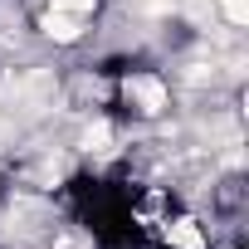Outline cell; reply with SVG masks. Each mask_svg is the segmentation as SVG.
<instances>
[{"label": "cell", "instance_id": "6da1fadb", "mask_svg": "<svg viewBox=\"0 0 249 249\" xmlns=\"http://www.w3.org/2000/svg\"><path fill=\"white\" fill-rule=\"evenodd\" d=\"M122 88H127L132 103H142V112H161V107H166V88H161V78H152V73H132Z\"/></svg>", "mask_w": 249, "mask_h": 249}, {"label": "cell", "instance_id": "277c9868", "mask_svg": "<svg viewBox=\"0 0 249 249\" xmlns=\"http://www.w3.org/2000/svg\"><path fill=\"white\" fill-rule=\"evenodd\" d=\"M225 20L230 25H249V0H225Z\"/></svg>", "mask_w": 249, "mask_h": 249}, {"label": "cell", "instance_id": "7a4b0ae2", "mask_svg": "<svg viewBox=\"0 0 249 249\" xmlns=\"http://www.w3.org/2000/svg\"><path fill=\"white\" fill-rule=\"evenodd\" d=\"M44 30H49L54 39L69 44V39H78V15H59V10H49V15H44Z\"/></svg>", "mask_w": 249, "mask_h": 249}, {"label": "cell", "instance_id": "5b68a950", "mask_svg": "<svg viewBox=\"0 0 249 249\" xmlns=\"http://www.w3.org/2000/svg\"><path fill=\"white\" fill-rule=\"evenodd\" d=\"M54 10H59V15H88L93 0H54Z\"/></svg>", "mask_w": 249, "mask_h": 249}, {"label": "cell", "instance_id": "52a82bcc", "mask_svg": "<svg viewBox=\"0 0 249 249\" xmlns=\"http://www.w3.org/2000/svg\"><path fill=\"white\" fill-rule=\"evenodd\" d=\"M83 142H88V147H103V142H107V127H103V122H98V127H88Z\"/></svg>", "mask_w": 249, "mask_h": 249}, {"label": "cell", "instance_id": "3957f363", "mask_svg": "<svg viewBox=\"0 0 249 249\" xmlns=\"http://www.w3.org/2000/svg\"><path fill=\"white\" fill-rule=\"evenodd\" d=\"M171 244H181V249H200V230H196L191 220H176V225H171Z\"/></svg>", "mask_w": 249, "mask_h": 249}, {"label": "cell", "instance_id": "8992f818", "mask_svg": "<svg viewBox=\"0 0 249 249\" xmlns=\"http://www.w3.org/2000/svg\"><path fill=\"white\" fill-rule=\"evenodd\" d=\"M54 249H88V239H78V234H59Z\"/></svg>", "mask_w": 249, "mask_h": 249}]
</instances>
